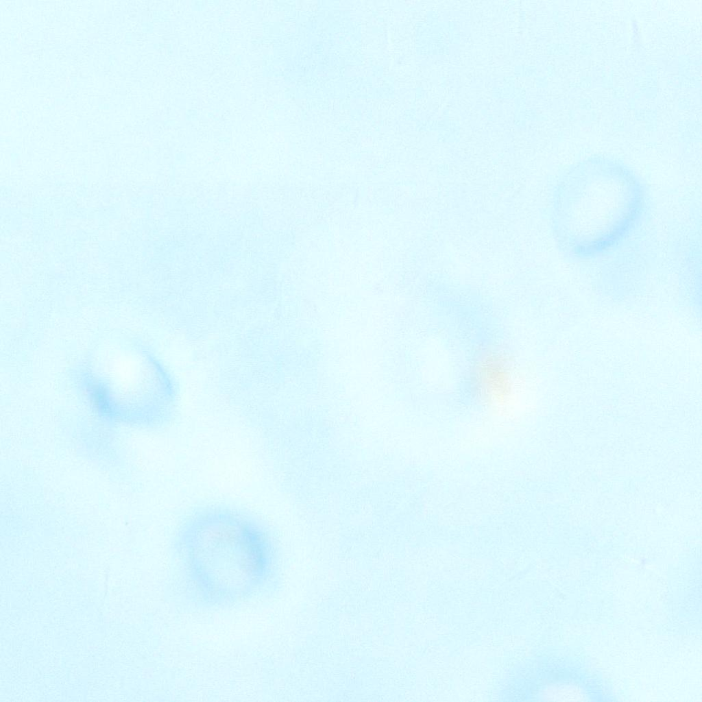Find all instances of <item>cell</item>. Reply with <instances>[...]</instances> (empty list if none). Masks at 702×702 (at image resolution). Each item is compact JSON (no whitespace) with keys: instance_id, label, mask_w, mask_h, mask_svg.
Listing matches in <instances>:
<instances>
[{"instance_id":"obj_1","label":"cell","mask_w":702,"mask_h":702,"mask_svg":"<svg viewBox=\"0 0 702 702\" xmlns=\"http://www.w3.org/2000/svg\"><path fill=\"white\" fill-rule=\"evenodd\" d=\"M187 546L198 582L217 598L246 592L258 581L267 564L268 550L262 534L234 517L202 521L191 533Z\"/></svg>"},{"instance_id":"obj_2","label":"cell","mask_w":702,"mask_h":702,"mask_svg":"<svg viewBox=\"0 0 702 702\" xmlns=\"http://www.w3.org/2000/svg\"><path fill=\"white\" fill-rule=\"evenodd\" d=\"M472 373V385L481 398L498 400L508 394L510 373L500 354L493 352L483 355Z\"/></svg>"}]
</instances>
